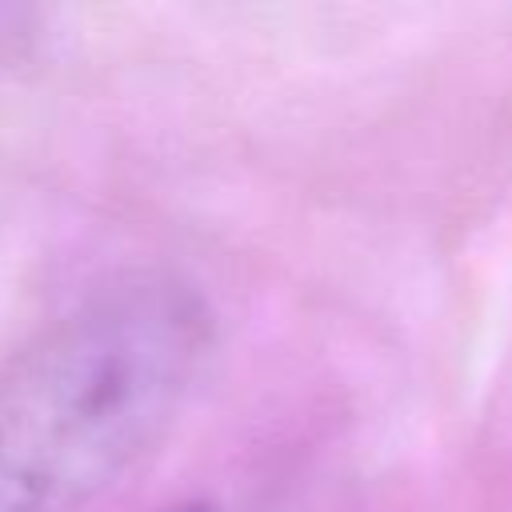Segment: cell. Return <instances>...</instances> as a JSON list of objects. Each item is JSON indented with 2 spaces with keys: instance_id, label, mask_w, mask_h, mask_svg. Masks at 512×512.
I'll use <instances>...</instances> for the list:
<instances>
[{
  "instance_id": "3",
  "label": "cell",
  "mask_w": 512,
  "mask_h": 512,
  "mask_svg": "<svg viewBox=\"0 0 512 512\" xmlns=\"http://www.w3.org/2000/svg\"><path fill=\"white\" fill-rule=\"evenodd\" d=\"M156 512H216V508L204 504V500H180V504H164V508H156Z\"/></svg>"
},
{
  "instance_id": "1",
  "label": "cell",
  "mask_w": 512,
  "mask_h": 512,
  "mask_svg": "<svg viewBox=\"0 0 512 512\" xmlns=\"http://www.w3.org/2000/svg\"><path fill=\"white\" fill-rule=\"evenodd\" d=\"M216 312L172 268L92 288L0 364V512H84L180 420Z\"/></svg>"
},
{
  "instance_id": "2",
  "label": "cell",
  "mask_w": 512,
  "mask_h": 512,
  "mask_svg": "<svg viewBox=\"0 0 512 512\" xmlns=\"http://www.w3.org/2000/svg\"><path fill=\"white\" fill-rule=\"evenodd\" d=\"M36 40V12L28 8H0V60L24 56Z\"/></svg>"
}]
</instances>
